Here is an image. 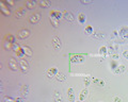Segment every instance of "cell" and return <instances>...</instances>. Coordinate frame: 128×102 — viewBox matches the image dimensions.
<instances>
[{"label":"cell","mask_w":128,"mask_h":102,"mask_svg":"<svg viewBox=\"0 0 128 102\" xmlns=\"http://www.w3.org/2000/svg\"><path fill=\"white\" fill-rule=\"evenodd\" d=\"M67 99L70 102H75V94H74V88H68L67 91Z\"/></svg>","instance_id":"11"},{"label":"cell","mask_w":128,"mask_h":102,"mask_svg":"<svg viewBox=\"0 0 128 102\" xmlns=\"http://www.w3.org/2000/svg\"><path fill=\"white\" fill-rule=\"evenodd\" d=\"M30 30L29 29H22V30H20L18 32V38L19 40H26V38H28L30 36Z\"/></svg>","instance_id":"1"},{"label":"cell","mask_w":128,"mask_h":102,"mask_svg":"<svg viewBox=\"0 0 128 102\" xmlns=\"http://www.w3.org/2000/svg\"><path fill=\"white\" fill-rule=\"evenodd\" d=\"M78 20L80 23H84L86 22V15L83 13H79L78 14Z\"/></svg>","instance_id":"23"},{"label":"cell","mask_w":128,"mask_h":102,"mask_svg":"<svg viewBox=\"0 0 128 102\" xmlns=\"http://www.w3.org/2000/svg\"><path fill=\"white\" fill-rule=\"evenodd\" d=\"M19 66H20L22 72H28V70H29V64H28V62L26 60L20 58L19 60Z\"/></svg>","instance_id":"4"},{"label":"cell","mask_w":128,"mask_h":102,"mask_svg":"<svg viewBox=\"0 0 128 102\" xmlns=\"http://www.w3.org/2000/svg\"><path fill=\"white\" fill-rule=\"evenodd\" d=\"M99 52H100L102 54H106L107 53V48L106 47H100V48H99Z\"/></svg>","instance_id":"28"},{"label":"cell","mask_w":128,"mask_h":102,"mask_svg":"<svg viewBox=\"0 0 128 102\" xmlns=\"http://www.w3.org/2000/svg\"><path fill=\"white\" fill-rule=\"evenodd\" d=\"M38 4H40V6H42L44 9V7H49L51 5V3L49 1H46V0H43V1H41Z\"/></svg>","instance_id":"22"},{"label":"cell","mask_w":128,"mask_h":102,"mask_svg":"<svg viewBox=\"0 0 128 102\" xmlns=\"http://www.w3.org/2000/svg\"><path fill=\"white\" fill-rule=\"evenodd\" d=\"M20 94H22V98H26L27 95L29 94V85H22V87H20Z\"/></svg>","instance_id":"9"},{"label":"cell","mask_w":128,"mask_h":102,"mask_svg":"<svg viewBox=\"0 0 128 102\" xmlns=\"http://www.w3.org/2000/svg\"><path fill=\"white\" fill-rule=\"evenodd\" d=\"M26 14V9H24V7H20L19 10H17V11H15V13H14V15L17 18H20V17H22L24 15Z\"/></svg>","instance_id":"13"},{"label":"cell","mask_w":128,"mask_h":102,"mask_svg":"<svg viewBox=\"0 0 128 102\" xmlns=\"http://www.w3.org/2000/svg\"><path fill=\"white\" fill-rule=\"evenodd\" d=\"M1 12L4 15H6V16H9V15L11 14V12H10V10H9V7H6V6H4V3H1Z\"/></svg>","instance_id":"17"},{"label":"cell","mask_w":128,"mask_h":102,"mask_svg":"<svg viewBox=\"0 0 128 102\" xmlns=\"http://www.w3.org/2000/svg\"><path fill=\"white\" fill-rule=\"evenodd\" d=\"M9 67L11 68V70H13V71H17L19 69L18 68V64H17V61L14 60L13 57H11L9 60Z\"/></svg>","instance_id":"3"},{"label":"cell","mask_w":128,"mask_h":102,"mask_svg":"<svg viewBox=\"0 0 128 102\" xmlns=\"http://www.w3.org/2000/svg\"><path fill=\"white\" fill-rule=\"evenodd\" d=\"M4 48H6V49H11L12 47H11L10 45H8V43H4Z\"/></svg>","instance_id":"33"},{"label":"cell","mask_w":128,"mask_h":102,"mask_svg":"<svg viewBox=\"0 0 128 102\" xmlns=\"http://www.w3.org/2000/svg\"><path fill=\"white\" fill-rule=\"evenodd\" d=\"M113 102H122V100L120 99V97H114L113 98Z\"/></svg>","instance_id":"30"},{"label":"cell","mask_w":128,"mask_h":102,"mask_svg":"<svg viewBox=\"0 0 128 102\" xmlns=\"http://www.w3.org/2000/svg\"><path fill=\"white\" fill-rule=\"evenodd\" d=\"M20 50L22 51V53L25 54V55H27V56H32V50H31L28 46H24V47H22Z\"/></svg>","instance_id":"12"},{"label":"cell","mask_w":128,"mask_h":102,"mask_svg":"<svg viewBox=\"0 0 128 102\" xmlns=\"http://www.w3.org/2000/svg\"><path fill=\"white\" fill-rule=\"evenodd\" d=\"M3 102H16V99H14V98L12 97H4L3 98Z\"/></svg>","instance_id":"25"},{"label":"cell","mask_w":128,"mask_h":102,"mask_svg":"<svg viewBox=\"0 0 128 102\" xmlns=\"http://www.w3.org/2000/svg\"><path fill=\"white\" fill-rule=\"evenodd\" d=\"M118 35L123 38H128V27H122L118 30Z\"/></svg>","instance_id":"7"},{"label":"cell","mask_w":128,"mask_h":102,"mask_svg":"<svg viewBox=\"0 0 128 102\" xmlns=\"http://www.w3.org/2000/svg\"><path fill=\"white\" fill-rule=\"evenodd\" d=\"M36 1H34V0H32V1H27L26 2V7L27 9H29V10H32V9H34L35 6H36Z\"/></svg>","instance_id":"15"},{"label":"cell","mask_w":128,"mask_h":102,"mask_svg":"<svg viewBox=\"0 0 128 102\" xmlns=\"http://www.w3.org/2000/svg\"><path fill=\"white\" fill-rule=\"evenodd\" d=\"M113 35H114V36H118V31H113Z\"/></svg>","instance_id":"34"},{"label":"cell","mask_w":128,"mask_h":102,"mask_svg":"<svg viewBox=\"0 0 128 102\" xmlns=\"http://www.w3.org/2000/svg\"><path fill=\"white\" fill-rule=\"evenodd\" d=\"M16 102H25L24 98H16Z\"/></svg>","instance_id":"32"},{"label":"cell","mask_w":128,"mask_h":102,"mask_svg":"<svg viewBox=\"0 0 128 102\" xmlns=\"http://www.w3.org/2000/svg\"><path fill=\"white\" fill-rule=\"evenodd\" d=\"M93 34H94V37L97 38V40H102V38H105V36H106L102 32H94Z\"/></svg>","instance_id":"20"},{"label":"cell","mask_w":128,"mask_h":102,"mask_svg":"<svg viewBox=\"0 0 128 102\" xmlns=\"http://www.w3.org/2000/svg\"><path fill=\"white\" fill-rule=\"evenodd\" d=\"M6 3H8V4H10V5H13V4H14V3L12 2V1H8Z\"/></svg>","instance_id":"35"},{"label":"cell","mask_w":128,"mask_h":102,"mask_svg":"<svg viewBox=\"0 0 128 102\" xmlns=\"http://www.w3.org/2000/svg\"><path fill=\"white\" fill-rule=\"evenodd\" d=\"M56 79H57L59 82H64L66 80V77H65V74H64L63 72H58L57 76H56Z\"/></svg>","instance_id":"16"},{"label":"cell","mask_w":128,"mask_h":102,"mask_svg":"<svg viewBox=\"0 0 128 102\" xmlns=\"http://www.w3.org/2000/svg\"><path fill=\"white\" fill-rule=\"evenodd\" d=\"M59 71H58V68L57 67H51V68H49L47 70V77L48 78H54V77H56L57 76V73H58Z\"/></svg>","instance_id":"6"},{"label":"cell","mask_w":128,"mask_h":102,"mask_svg":"<svg viewBox=\"0 0 128 102\" xmlns=\"http://www.w3.org/2000/svg\"><path fill=\"white\" fill-rule=\"evenodd\" d=\"M92 82L96 85V86H99V87H104L105 86V81L102 79H98V78H93L92 79Z\"/></svg>","instance_id":"10"},{"label":"cell","mask_w":128,"mask_h":102,"mask_svg":"<svg viewBox=\"0 0 128 102\" xmlns=\"http://www.w3.org/2000/svg\"><path fill=\"white\" fill-rule=\"evenodd\" d=\"M86 94H88V89L84 88L83 91L81 92V94H80V96H79V100L80 101H83L86 99Z\"/></svg>","instance_id":"21"},{"label":"cell","mask_w":128,"mask_h":102,"mask_svg":"<svg viewBox=\"0 0 128 102\" xmlns=\"http://www.w3.org/2000/svg\"><path fill=\"white\" fill-rule=\"evenodd\" d=\"M52 47L54 50H60L61 49V41H60V38L58 36H54L52 37Z\"/></svg>","instance_id":"2"},{"label":"cell","mask_w":128,"mask_h":102,"mask_svg":"<svg viewBox=\"0 0 128 102\" xmlns=\"http://www.w3.org/2000/svg\"><path fill=\"white\" fill-rule=\"evenodd\" d=\"M54 102H63V101H62V97L60 96V94H59L58 92H54Z\"/></svg>","instance_id":"19"},{"label":"cell","mask_w":128,"mask_h":102,"mask_svg":"<svg viewBox=\"0 0 128 102\" xmlns=\"http://www.w3.org/2000/svg\"><path fill=\"white\" fill-rule=\"evenodd\" d=\"M83 83H84V85H86V86H89L90 85V77L89 76H86L84 79H83Z\"/></svg>","instance_id":"26"},{"label":"cell","mask_w":128,"mask_h":102,"mask_svg":"<svg viewBox=\"0 0 128 102\" xmlns=\"http://www.w3.org/2000/svg\"><path fill=\"white\" fill-rule=\"evenodd\" d=\"M84 32L88 33V34H93V29H92V27H88Z\"/></svg>","instance_id":"27"},{"label":"cell","mask_w":128,"mask_h":102,"mask_svg":"<svg viewBox=\"0 0 128 102\" xmlns=\"http://www.w3.org/2000/svg\"><path fill=\"white\" fill-rule=\"evenodd\" d=\"M40 19H41V14L40 13H35V14H32L31 16L29 17V20L31 23H36Z\"/></svg>","instance_id":"8"},{"label":"cell","mask_w":128,"mask_h":102,"mask_svg":"<svg viewBox=\"0 0 128 102\" xmlns=\"http://www.w3.org/2000/svg\"><path fill=\"white\" fill-rule=\"evenodd\" d=\"M123 56L126 58V60H128V51L127 50H124L123 51Z\"/></svg>","instance_id":"29"},{"label":"cell","mask_w":128,"mask_h":102,"mask_svg":"<svg viewBox=\"0 0 128 102\" xmlns=\"http://www.w3.org/2000/svg\"><path fill=\"white\" fill-rule=\"evenodd\" d=\"M76 102H83V101H80V100H79V101H76Z\"/></svg>","instance_id":"36"},{"label":"cell","mask_w":128,"mask_h":102,"mask_svg":"<svg viewBox=\"0 0 128 102\" xmlns=\"http://www.w3.org/2000/svg\"><path fill=\"white\" fill-rule=\"evenodd\" d=\"M124 71H125V66H124V65H118V67L113 69V72H114L115 74L123 73Z\"/></svg>","instance_id":"14"},{"label":"cell","mask_w":128,"mask_h":102,"mask_svg":"<svg viewBox=\"0 0 128 102\" xmlns=\"http://www.w3.org/2000/svg\"><path fill=\"white\" fill-rule=\"evenodd\" d=\"M50 22L51 25L54 27H58L59 26V19L56 18V16H52V15H50Z\"/></svg>","instance_id":"18"},{"label":"cell","mask_w":128,"mask_h":102,"mask_svg":"<svg viewBox=\"0 0 128 102\" xmlns=\"http://www.w3.org/2000/svg\"><path fill=\"white\" fill-rule=\"evenodd\" d=\"M80 2H81L82 4H90V3H92V1H84V0H81Z\"/></svg>","instance_id":"31"},{"label":"cell","mask_w":128,"mask_h":102,"mask_svg":"<svg viewBox=\"0 0 128 102\" xmlns=\"http://www.w3.org/2000/svg\"><path fill=\"white\" fill-rule=\"evenodd\" d=\"M6 40L9 41V43H11V44H14V43H15V37H14L12 34L8 35V36H6Z\"/></svg>","instance_id":"24"},{"label":"cell","mask_w":128,"mask_h":102,"mask_svg":"<svg viewBox=\"0 0 128 102\" xmlns=\"http://www.w3.org/2000/svg\"><path fill=\"white\" fill-rule=\"evenodd\" d=\"M63 17L65 18V20H66V21H68L70 23L74 22V20H75L74 15L72 14L70 12H67V11H64V12H63Z\"/></svg>","instance_id":"5"}]
</instances>
